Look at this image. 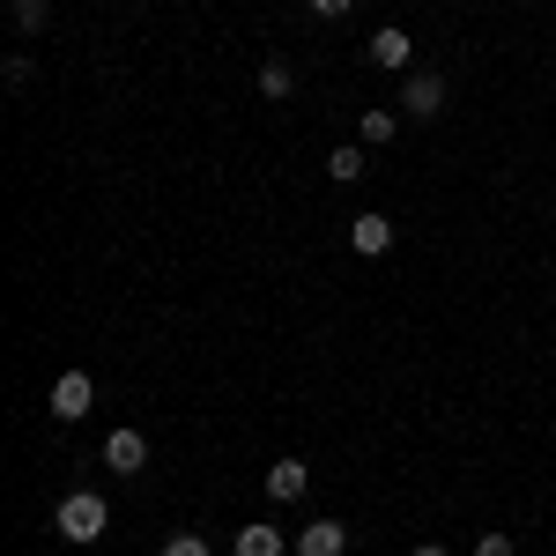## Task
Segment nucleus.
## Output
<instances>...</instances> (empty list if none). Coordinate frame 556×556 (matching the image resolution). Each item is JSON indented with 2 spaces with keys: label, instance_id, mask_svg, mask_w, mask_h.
<instances>
[{
  "label": "nucleus",
  "instance_id": "nucleus-1",
  "mask_svg": "<svg viewBox=\"0 0 556 556\" xmlns=\"http://www.w3.org/2000/svg\"><path fill=\"white\" fill-rule=\"evenodd\" d=\"M52 527H60L67 542H104V527H112V505H104L97 490H67V497H60V513H52Z\"/></svg>",
  "mask_w": 556,
  "mask_h": 556
},
{
  "label": "nucleus",
  "instance_id": "nucleus-2",
  "mask_svg": "<svg viewBox=\"0 0 556 556\" xmlns=\"http://www.w3.org/2000/svg\"><path fill=\"white\" fill-rule=\"evenodd\" d=\"M89 401H97L89 371H67V379L52 386V416H60V424H83V416H89Z\"/></svg>",
  "mask_w": 556,
  "mask_h": 556
},
{
  "label": "nucleus",
  "instance_id": "nucleus-3",
  "mask_svg": "<svg viewBox=\"0 0 556 556\" xmlns=\"http://www.w3.org/2000/svg\"><path fill=\"white\" fill-rule=\"evenodd\" d=\"M401 112H408V119H438V112H445V75H408Z\"/></svg>",
  "mask_w": 556,
  "mask_h": 556
},
{
  "label": "nucleus",
  "instance_id": "nucleus-4",
  "mask_svg": "<svg viewBox=\"0 0 556 556\" xmlns=\"http://www.w3.org/2000/svg\"><path fill=\"white\" fill-rule=\"evenodd\" d=\"M104 468H112V475H141V468H149L141 430H112V438H104Z\"/></svg>",
  "mask_w": 556,
  "mask_h": 556
},
{
  "label": "nucleus",
  "instance_id": "nucleus-5",
  "mask_svg": "<svg viewBox=\"0 0 556 556\" xmlns=\"http://www.w3.org/2000/svg\"><path fill=\"white\" fill-rule=\"evenodd\" d=\"M304 490H312V468H304V460H275V468H267V497H275V505H298Z\"/></svg>",
  "mask_w": 556,
  "mask_h": 556
},
{
  "label": "nucleus",
  "instance_id": "nucleus-6",
  "mask_svg": "<svg viewBox=\"0 0 556 556\" xmlns=\"http://www.w3.org/2000/svg\"><path fill=\"white\" fill-rule=\"evenodd\" d=\"M342 549H349V527H342V519H312V527L298 534V556H342Z\"/></svg>",
  "mask_w": 556,
  "mask_h": 556
},
{
  "label": "nucleus",
  "instance_id": "nucleus-7",
  "mask_svg": "<svg viewBox=\"0 0 556 556\" xmlns=\"http://www.w3.org/2000/svg\"><path fill=\"white\" fill-rule=\"evenodd\" d=\"M408 60H416V38H408V30H379V38H371V67H386V75H401Z\"/></svg>",
  "mask_w": 556,
  "mask_h": 556
},
{
  "label": "nucleus",
  "instance_id": "nucleus-8",
  "mask_svg": "<svg viewBox=\"0 0 556 556\" xmlns=\"http://www.w3.org/2000/svg\"><path fill=\"white\" fill-rule=\"evenodd\" d=\"M349 245H356V253H371V260H379L386 245H393V223H386V215H356V223H349Z\"/></svg>",
  "mask_w": 556,
  "mask_h": 556
},
{
  "label": "nucleus",
  "instance_id": "nucleus-9",
  "mask_svg": "<svg viewBox=\"0 0 556 556\" xmlns=\"http://www.w3.org/2000/svg\"><path fill=\"white\" fill-rule=\"evenodd\" d=\"M238 556H282V527H275V519H253V527L238 534Z\"/></svg>",
  "mask_w": 556,
  "mask_h": 556
},
{
  "label": "nucleus",
  "instance_id": "nucleus-10",
  "mask_svg": "<svg viewBox=\"0 0 556 556\" xmlns=\"http://www.w3.org/2000/svg\"><path fill=\"white\" fill-rule=\"evenodd\" d=\"M393 134H401V119H393L386 104H371V112H364V149H379V141H393Z\"/></svg>",
  "mask_w": 556,
  "mask_h": 556
},
{
  "label": "nucleus",
  "instance_id": "nucleus-11",
  "mask_svg": "<svg viewBox=\"0 0 556 556\" xmlns=\"http://www.w3.org/2000/svg\"><path fill=\"white\" fill-rule=\"evenodd\" d=\"M327 178H334V186H356V178H364V149H334V156H327Z\"/></svg>",
  "mask_w": 556,
  "mask_h": 556
},
{
  "label": "nucleus",
  "instance_id": "nucleus-12",
  "mask_svg": "<svg viewBox=\"0 0 556 556\" xmlns=\"http://www.w3.org/2000/svg\"><path fill=\"white\" fill-rule=\"evenodd\" d=\"M260 89H267V97H290V89H298L290 60H267V67H260Z\"/></svg>",
  "mask_w": 556,
  "mask_h": 556
},
{
  "label": "nucleus",
  "instance_id": "nucleus-13",
  "mask_svg": "<svg viewBox=\"0 0 556 556\" xmlns=\"http://www.w3.org/2000/svg\"><path fill=\"white\" fill-rule=\"evenodd\" d=\"M45 23H52L45 0H15V30H45Z\"/></svg>",
  "mask_w": 556,
  "mask_h": 556
},
{
  "label": "nucleus",
  "instance_id": "nucleus-14",
  "mask_svg": "<svg viewBox=\"0 0 556 556\" xmlns=\"http://www.w3.org/2000/svg\"><path fill=\"white\" fill-rule=\"evenodd\" d=\"M164 556H208V542H201V534H172V542H164Z\"/></svg>",
  "mask_w": 556,
  "mask_h": 556
},
{
  "label": "nucleus",
  "instance_id": "nucleus-15",
  "mask_svg": "<svg viewBox=\"0 0 556 556\" xmlns=\"http://www.w3.org/2000/svg\"><path fill=\"white\" fill-rule=\"evenodd\" d=\"M475 556H513V534H482V542H475Z\"/></svg>",
  "mask_w": 556,
  "mask_h": 556
},
{
  "label": "nucleus",
  "instance_id": "nucleus-16",
  "mask_svg": "<svg viewBox=\"0 0 556 556\" xmlns=\"http://www.w3.org/2000/svg\"><path fill=\"white\" fill-rule=\"evenodd\" d=\"M349 8H356V0H312V15H327V23H342Z\"/></svg>",
  "mask_w": 556,
  "mask_h": 556
},
{
  "label": "nucleus",
  "instance_id": "nucleus-17",
  "mask_svg": "<svg viewBox=\"0 0 556 556\" xmlns=\"http://www.w3.org/2000/svg\"><path fill=\"white\" fill-rule=\"evenodd\" d=\"M416 556H445V549H438V542H424V549H416Z\"/></svg>",
  "mask_w": 556,
  "mask_h": 556
}]
</instances>
